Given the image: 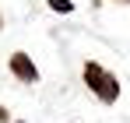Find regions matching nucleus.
Here are the masks:
<instances>
[{
  "mask_svg": "<svg viewBox=\"0 0 130 123\" xmlns=\"http://www.w3.org/2000/svg\"><path fill=\"white\" fill-rule=\"evenodd\" d=\"M11 70H14V78H21V81H39L35 63L28 60L25 53H14V56H11Z\"/></svg>",
  "mask_w": 130,
  "mask_h": 123,
  "instance_id": "obj_2",
  "label": "nucleus"
},
{
  "mask_svg": "<svg viewBox=\"0 0 130 123\" xmlns=\"http://www.w3.org/2000/svg\"><path fill=\"white\" fill-rule=\"evenodd\" d=\"M85 81H88V88H91L102 102H116V99H120V84H116V78L106 74L99 63H88V67H85Z\"/></svg>",
  "mask_w": 130,
  "mask_h": 123,
  "instance_id": "obj_1",
  "label": "nucleus"
},
{
  "mask_svg": "<svg viewBox=\"0 0 130 123\" xmlns=\"http://www.w3.org/2000/svg\"><path fill=\"white\" fill-rule=\"evenodd\" d=\"M49 7H53V11H74V4H70V0H49Z\"/></svg>",
  "mask_w": 130,
  "mask_h": 123,
  "instance_id": "obj_3",
  "label": "nucleus"
}]
</instances>
